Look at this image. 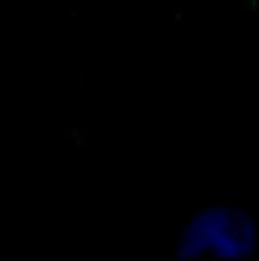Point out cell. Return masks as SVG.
I'll list each match as a JSON object with an SVG mask.
<instances>
[{"label":"cell","mask_w":259,"mask_h":261,"mask_svg":"<svg viewBox=\"0 0 259 261\" xmlns=\"http://www.w3.org/2000/svg\"><path fill=\"white\" fill-rule=\"evenodd\" d=\"M255 221L235 204L219 202L200 208L183 227L176 255L183 259H243L255 251Z\"/></svg>","instance_id":"obj_1"}]
</instances>
